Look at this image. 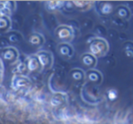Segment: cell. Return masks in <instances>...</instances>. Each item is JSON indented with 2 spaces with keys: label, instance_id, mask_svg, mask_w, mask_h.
I'll use <instances>...</instances> for the list:
<instances>
[]
</instances>
